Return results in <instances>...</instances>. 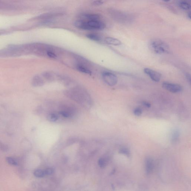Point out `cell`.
Segmentation results:
<instances>
[{"label": "cell", "instance_id": "1", "mask_svg": "<svg viewBox=\"0 0 191 191\" xmlns=\"http://www.w3.org/2000/svg\"><path fill=\"white\" fill-rule=\"evenodd\" d=\"M64 95L84 108H89L92 105L91 97L86 91L82 88L75 87L66 90L64 91Z\"/></svg>", "mask_w": 191, "mask_h": 191}, {"label": "cell", "instance_id": "2", "mask_svg": "<svg viewBox=\"0 0 191 191\" xmlns=\"http://www.w3.org/2000/svg\"><path fill=\"white\" fill-rule=\"evenodd\" d=\"M149 49L156 54H167L170 52V48L167 43L160 39H154L149 42Z\"/></svg>", "mask_w": 191, "mask_h": 191}, {"label": "cell", "instance_id": "3", "mask_svg": "<svg viewBox=\"0 0 191 191\" xmlns=\"http://www.w3.org/2000/svg\"><path fill=\"white\" fill-rule=\"evenodd\" d=\"M102 78L105 83L110 86H115L117 83V77L115 74L110 72H104L102 74Z\"/></svg>", "mask_w": 191, "mask_h": 191}, {"label": "cell", "instance_id": "4", "mask_svg": "<svg viewBox=\"0 0 191 191\" xmlns=\"http://www.w3.org/2000/svg\"><path fill=\"white\" fill-rule=\"evenodd\" d=\"M162 87L166 91L173 93H178L183 90V87L181 85L168 82H164Z\"/></svg>", "mask_w": 191, "mask_h": 191}, {"label": "cell", "instance_id": "5", "mask_svg": "<svg viewBox=\"0 0 191 191\" xmlns=\"http://www.w3.org/2000/svg\"><path fill=\"white\" fill-rule=\"evenodd\" d=\"M144 71L154 82H158L160 81L161 78V75L160 73L149 68H144Z\"/></svg>", "mask_w": 191, "mask_h": 191}, {"label": "cell", "instance_id": "6", "mask_svg": "<svg viewBox=\"0 0 191 191\" xmlns=\"http://www.w3.org/2000/svg\"><path fill=\"white\" fill-rule=\"evenodd\" d=\"M87 22L91 30H103L105 27V24L99 20L88 21Z\"/></svg>", "mask_w": 191, "mask_h": 191}, {"label": "cell", "instance_id": "7", "mask_svg": "<svg viewBox=\"0 0 191 191\" xmlns=\"http://www.w3.org/2000/svg\"><path fill=\"white\" fill-rule=\"evenodd\" d=\"M75 27L84 30H91L87 22L82 20H78L74 23Z\"/></svg>", "mask_w": 191, "mask_h": 191}, {"label": "cell", "instance_id": "8", "mask_svg": "<svg viewBox=\"0 0 191 191\" xmlns=\"http://www.w3.org/2000/svg\"><path fill=\"white\" fill-rule=\"evenodd\" d=\"M145 165L146 174H149L153 170L154 166L153 160L150 158H146L145 161Z\"/></svg>", "mask_w": 191, "mask_h": 191}, {"label": "cell", "instance_id": "9", "mask_svg": "<svg viewBox=\"0 0 191 191\" xmlns=\"http://www.w3.org/2000/svg\"><path fill=\"white\" fill-rule=\"evenodd\" d=\"M44 84V82L43 80L39 76L37 75L35 76L32 78V85L35 87H41Z\"/></svg>", "mask_w": 191, "mask_h": 191}, {"label": "cell", "instance_id": "10", "mask_svg": "<svg viewBox=\"0 0 191 191\" xmlns=\"http://www.w3.org/2000/svg\"><path fill=\"white\" fill-rule=\"evenodd\" d=\"M105 41L108 44L115 46L121 45L122 43L119 40L112 37H107L106 38Z\"/></svg>", "mask_w": 191, "mask_h": 191}, {"label": "cell", "instance_id": "11", "mask_svg": "<svg viewBox=\"0 0 191 191\" xmlns=\"http://www.w3.org/2000/svg\"><path fill=\"white\" fill-rule=\"evenodd\" d=\"M178 4L179 6L182 9L184 10H189L190 9V4L186 1H179L178 2Z\"/></svg>", "mask_w": 191, "mask_h": 191}, {"label": "cell", "instance_id": "12", "mask_svg": "<svg viewBox=\"0 0 191 191\" xmlns=\"http://www.w3.org/2000/svg\"><path fill=\"white\" fill-rule=\"evenodd\" d=\"M59 15V14L52 13H46L43 14L42 15H40L39 17V18L40 19H50L54 17L55 16H58Z\"/></svg>", "mask_w": 191, "mask_h": 191}, {"label": "cell", "instance_id": "13", "mask_svg": "<svg viewBox=\"0 0 191 191\" xmlns=\"http://www.w3.org/2000/svg\"><path fill=\"white\" fill-rule=\"evenodd\" d=\"M179 136V132L178 130H175L173 131L171 135V140L173 143H175L178 141Z\"/></svg>", "mask_w": 191, "mask_h": 191}, {"label": "cell", "instance_id": "14", "mask_svg": "<svg viewBox=\"0 0 191 191\" xmlns=\"http://www.w3.org/2000/svg\"><path fill=\"white\" fill-rule=\"evenodd\" d=\"M59 116L55 113H51L49 114L47 116V119L51 122H55L57 121Z\"/></svg>", "mask_w": 191, "mask_h": 191}, {"label": "cell", "instance_id": "15", "mask_svg": "<svg viewBox=\"0 0 191 191\" xmlns=\"http://www.w3.org/2000/svg\"><path fill=\"white\" fill-rule=\"evenodd\" d=\"M85 17L89 21H96L99 20V16L97 14H88L85 15Z\"/></svg>", "mask_w": 191, "mask_h": 191}, {"label": "cell", "instance_id": "16", "mask_svg": "<svg viewBox=\"0 0 191 191\" xmlns=\"http://www.w3.org/2000/svg\"><path fill=\"white\" fill-rule=\"evenodd\" d=\"M88 39L95 41H100L101 40L100 37L95 34H88L86 35Z\"/></svg>", "mask_w": 191, "mask_h": 191}, {"label": "cell", "instance_id": "17", "mask_svg": "<svg viewBox=\"0 0 191 191\" xmlns=\"http://www.w3.org/2000/svg\"><path fill=\"white\" fill-rule=\"evenodd\" d=\"M77 69L78 71L82 73L88 74H92V72L89 69L82 65H78L77 66Z\"/></svg>", "mask_w": 191, "mask_h": 191}, {"label": "cell", "instance_id": "18", "mask_svg": "<svg viewBox=\"0 0 191 191\" xmlns=\"http://www.w3.org/2000/svg\"><path fill=\"white\" fill-rule=\"evenodd\" d=\"M34 175L37 178H42L45 175L44 171L40 169L36 170L34 172Z\"/></svg>", "mask_w": 191, "mask_h": 191}, {"label": "cell", "instance_id": "19", "mask_svg": "<svg viewBox=\"0 0 191 191\" xmlns=\"http://www.w3.org/2000/svg\"><path fill=\"white\" fill-rule=\"evenodd\" d=\"M6 160L8 164L13 166H17L18 165L17 162L13 158L11 157H7L6 158Z\"/></svg>", "mask_w": 191, "mask_h": 191}, {"label": "cell", "instance_id": "20", "mask_svg": "<svg viewBox=\"0 0 191 191\" xmlns=\"http://www.w3.org/2000/svg\"><path fill=\"white\" fill-rule=\"evenodd\" d=\"M43 76L47 80L49 81H52L54 80V77L53 76L49 73H44L43 74Z\"/></svg>", "mask_w": 191, "mask_h": 191}, {"label": "cell", "instance_id": "21", "mask_svg": "<svg viewBox=\"0 0 191 191\" xmlns=\"http://www.w3.org/2000/svg\"><path fill=\"white\" fill-rule=\"evenodd\" d=\"M98 165L100 168H104L106 165L105 159L103 158H100L98 161Z\"/></svg>", "mask_w": 191, "mask_h": 191}, {"label": "cell", "instance_id": "22", "mask_svg": "<svg viewBox=\"0 0 191 191\" xmlns=\"http://www.w3.org/2000/svg\"><path fill=\"white\" fill-rule=\"evenodd\" d=\"M119 153L121 154H124L127 156L130 155V151L128 149L126 148H123L119 150Z\"/></svg>", "mask_w": 191, "mask_h": 191}, {"label": "cell", "instance_id": "23", "mask_svg": "<svg viewBox=\"0 0 191 191\" xmlns=\"http://www.w3.org/2000/svg\"><path fill=\"white\" fill-rule=\"evenodd\" d=\"M142 113V110L140 108H137L134 110V114L136 116H140Z\"/></svg>", "mask_w": 191, "mask_h": 191}, {"label": "cell", "instance_id": "24", "mask_svg": "<svg viewBox=\"0 0 191 191\" xmlns=\"http://www.w3.org/2000/svg\"><path fill=\"white\" fill-rule=\"evenodd\" d=\"M45 175H50L54 173V170L52 168H48L44 171Z\"/></svg>", "mask_w": 191, "mask_h": 191}, {"label": "cell", "instance_id": "25", "mask_svg": "<svg viewBox=\"0 0 191 191\" xmlns=\"http://www.w3.org/2000/svg\"><path fill=\"white\" fill-rule=\"evenodd\" d=\"M47 54L49 57L51 58H55L57 57V56L55 53L49 51L47 52Z\"/></svg>", "mask_w": 191, "mask_h": 191}, {"label": "cell", "instance_id": "26", "mask_svg": "<svg viewBox=\"0 0 191 191\" xmlns=\"http://www.w3.org/2000/svg\"><path fill=\"white\" fill-rule=\"evenodd\" d=\"M93 5L96 6L100 5L103 4V2L101 1H95L93 2Z\"/></svg>", "mask_w": 191, "mask_h": 191}, {"label": "cell", "instance_id": "27", "mask_svg": "<svg viewBox=\"0 0 191 191\" xmlns=\"http://www.w3.org/2000/svg\"><path fill=\"white\" fill-rule=\"evenodd\" d=\"M142 104L144 106L147 108H149L151 107V104L149 102L146 101H143L142 102Z\"/></svg>", "mask_w": 191, "mask_h": 191}, {"label": "cell", "instance_id": "28", "mask_svg": "<svg viewBox=\"0 0 191 191\" xmlns=\"http://www.w3.org/2000/svg\"><path fill=\"white\" fill-rule=\"evenodd\" d=\"M186 77L187 79V80L189 82V83H191V77L190 75V74L188 73H187L186 75Z\"/></svg>", "mask_w": 191, "mask_h": 191}, {"label": "cell", "instance_id": "29", "mask_svg": "<svg viewBox=\"0 0 191 191\" xmlns=\"http://www.w3.org/2000/svg\"><path fill=\"white\" fill-rule=\"evenodd\" d=\"M187 16H188V18L190 19H191L190 12H189V13H188Z\"/></svg>", "mask_w": 191, "mask_h": 191}]
</instances>
